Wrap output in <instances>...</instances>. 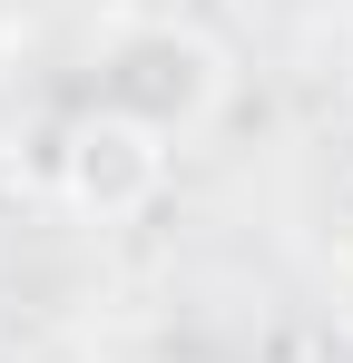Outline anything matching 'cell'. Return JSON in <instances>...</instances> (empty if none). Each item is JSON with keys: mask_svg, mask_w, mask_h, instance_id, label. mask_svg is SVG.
Masks as SVG:
<instances>
[{"mask_svg": "<svg viewBox=\"0 0 353 363\" xmlns=\"http://www.w3.org/2000/svg\"><path fill=\"white\" fill-rule=\"evenodd\" d=\"M99 99L128 108L138 128H157V138H196V128L226 108V50L206 40V30H176V20H128L108 30V50H99Z\"/></svg>", "mask_w": 353, "mask_h": 363, "instance_id": "obj_1", "label": "cell"}, {"mask_svg": "<svg viewBox=\"0 0 353 363\" xmlns=\"http://www.w3.org/2000/svg\"><path fill=\"white\" fill-rule=\"evenodd\" d=\"M50 177H59V196H69L79 216L118 226V216L157 206V186H167V138H157V128H138L128 108H108V99H99L89 118H69V128H59Z\"/></svg>", "mask_w": 353, "mask_h": 363, "instance_id": "obj_2", "label": "cell"}, {"mask_svg": "<svg viewBox=\"0 0 353 363\" xmlns=\"http://www.w3.org/2000/svg\"><path fill=\"white\" fill-rule=\"evenodd\" d=\"M344 69H353V30H344Z\"/></svg>", "mask_w": 353, "mask_h": 363, "instance_id": "obj_3", "label": "cell"}]
</instances>
